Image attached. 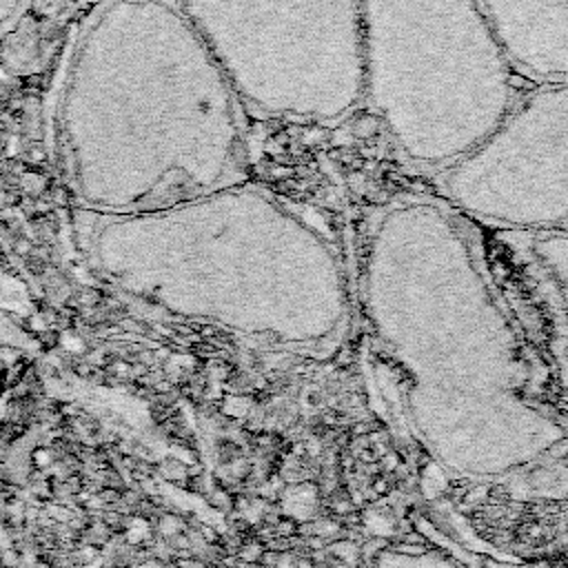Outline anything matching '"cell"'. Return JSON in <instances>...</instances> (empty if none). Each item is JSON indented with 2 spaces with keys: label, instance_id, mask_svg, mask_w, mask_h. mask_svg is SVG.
I'll list each match as a JSON object with an SVG mask.
<instances>
[{
  "label": "cell",
  "instance_id": "9",
  "mask_svg": "<svg viewBox=\"0 0 568 568\" xmlns=\"http://www.w3.org/2000/svg\"><path fill=\"white\" fill-rule=\"evenodd\" d=\"M31 7L33 0H0V38L18 29L27 20Z\"/></svg>",
  "mask_w": 568,
  "mask_h": 568
},
{
  "label": "cell",
  "instance_id": "5",
  "mask_svg": "<svg viewBox=\"0 0 568 568\" xmlns=\"http://www.w3.org/2000/svg\"><path fill=\"white\" fill-rule=\"evenodd\" d=\"M244 104L335 122L364 100L362 0H175Z\"/></svg>",
  "mask_w": 568,
  "mask_h": 568
},
{
  "label": "cell",
  "instance_id": "4",
  "mask_svg": "<svg viewBox=\"0 0 568 568\" xmlns=\"http://www.w3.org/2000/svg\"><path fill=\"white\" fill-rule=\"evenodd\" d=\"M364 100L395 146L442 171L515 102L513 67L477 0H362Z\"/></svg>",
  "mask_w": 568,
  "mask_h": 568
},
{
  "label": "cell",
  "instance_id": "6",
  "mask_svg": "<svg viewBox=\"0 0 568 568\" xmlns=\"http://www.w3.org/2000/svg\"><path fill=\"white\" fill-rule=\"evenodd\" d=\"M442 197L499 231L568 229V80L515 100L497 126L439 171Z\"/></svg>",
  "mask_w": 568,
  "mask_h": 568
},
{
  "label": "cell",
  "instance_id": "7",
  "mask_svg": "<svg viewBox=\"0 0 568 568\" xmlns=\"http://www.w3.org/2000/svg\"><path fill=\"white\" fill-rule=\"evenodd\" d=\"M499 242L548 373L568 397V229H504Z\"/></svg>",
  "mask_w": 568,
  "mask_h": 568
},
{
  "label": "cell",
  "instance_id": "3",
  "mask_svg": "<svg viewBox=\"0 0 568 568\" xmlns=\"http://www.w3.org/2000/svg\"><path fill=\"white\" fill-rule=\"evenodd\" d=\"M89 253L129 295L244 335L317 346L348 317V286L322 231L237 182L160 209L98 215Z\"/></svg>",
  "mask_w": 568,
  "mask_h": 568
},
{
  "label": "cell",
  "instance_id": "1",
  "mask_svg": "<svg viewBox=\"0 0 568 568\" xmlns=\"http://www.w3.org/2000/svg\"><path fill=\"white\" fill-rule=\"evenodd\" d=\"M359 297L395 415L435 466L524 497L568 495V413L539 390L470 217L442 195L384 204Z\"/></svg>",
  "mask_w": 568,
  "mask_h": 568
},
{
  "label": "cell",
  "instance_id": "8",
  "mask_svg": "<svg viewBox=\"0 0 568 568\" xmlns=\"http://www.w3.org/2000/svg\"><path fill=\"white\" fill-rule=\"evenodd\" d=\"M515 73L568 80V0H477Z\"/></svg>",
  "mask_w": 568,
  "mask_h": 568
},
{
  "label": "cell",
  "instance_id": "2",
  "mask_svg": "<svg viewBox=\"0 0 568 568\" xmlns=\"http://www.w3.org/2000/svg\"><path fill=\"white\" fill-rule=\"evenodd\" d=\"M242 100L175 0H106L80 27L58 126L73 195L98 215L240 178Z\"/></svg>",
  "mask_w": 568,
  "mask_h": 568
}]
</instances>
